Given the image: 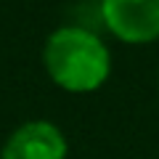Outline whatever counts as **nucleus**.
<instances>
[{
	"mask_svg": "<svg viewBox=\"0 0 159 159\" xmlns=\"http://www.w3.org/2000/svg\"><path fill=\"white\" fill-rule=\"evenodd\" d=\"M69 143L61 127L48 119L21 122L0 148V159H66Z\"/></svg>",
	"mask_w": 159,
	"mask_h": 159,
	"instance_id": "obj_3",
	"label": "nucleus"
},
{
	"mask_svg": "<svg viewBox=\"0 0 159 159\" xmlns=\"http://www.w3.org/2000/svg\"><path fill=\"white\" fill-rule=\"evenodd\" d=\"M103 27L127 45H146L159 40V0H101Z\"/></svg>",
	"mask_w": 159,
	"mask_h": 159,
	"instance_id": "obj_2",
	"label": "nucleus"
},
{
	"mask_svg": "<svg viewBox=\"0 0 159 159\" xmlns=\"http://www.w3.org/2000/svg\"><path fill=\"white\" fill-rule=\"evenodd\" d=\"M43 66L53 85L66 93H93L111 74V51L88 27L66 24L48 34Z\"/></svg>",
	"mask_w": 159,
	"mask_h": 159,
	"instance_id": "obj_1",
	"label": "nucleus"
}]
</instances>
